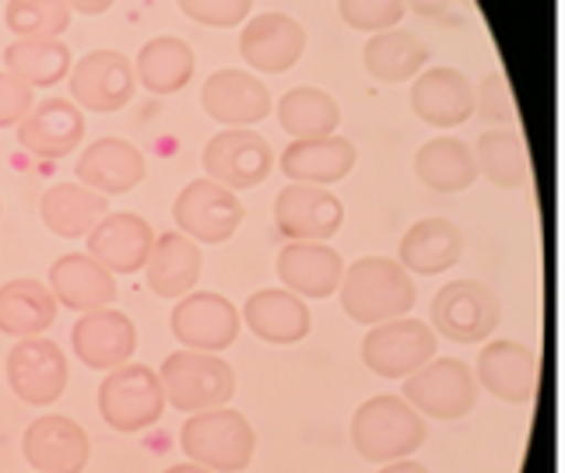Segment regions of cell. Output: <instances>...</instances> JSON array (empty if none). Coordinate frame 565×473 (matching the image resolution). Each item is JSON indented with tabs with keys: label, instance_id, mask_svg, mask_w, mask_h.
<instances>
[{
	"label": "cell",
	"instance_id": "16",
	"mask_svg": "<svg viewBox=\"0 0 565 473\" xmlns=\"http://www.w3.org/2000/svg\"><path fill=\"white\" fill-rule=\"evenodd\" d=\"M306 53V29L285 11H264L243 22L239 32V56L249 71L260 74H285Z\"/></svg>",
	"mask_w": 565,
	"mask_h": 473
},
{
	"label": "cell",
	"instance_id": "18",
	"mask_svg": "<svg viewBox=\"0 0 565 473\" xmlns=\"http://www.w3.org/2000/svg\"><path fill=\"white\" fill-rule=\"evenodd\" d=\"M71 347L77 362L95 372H113L134 358L138 351V326L130 323V315L120 309H92L82 312V320L71 330Z\"/></svg>",
	"mask_w": 565,
	"mask_h": 473
},
{
	"label": "cell",
	"instance_id": "3",
	"mask_svg": "<svg viewBox=\"0 0 565 473\" xmlns=\"http://www.w3.org/2000/svg\"><path fill=\"white\" fill-rule=\"evenodd\" d=\"M180 445L190 463L211 473H243L257 452V436L239 410L214 407L190 413L180 431Z\"/></svg>",
	"mask_w": 565,
	"mask_h": 473
},
{
	"label": "cell",
	"instance_id": "17",
	"mask_svg": "<svg viewBox=\"0 0 565 473\" xmlns=\"http://www.w3.org/2000/svg\"><path fill=\"white\" fill-rule=\"evenodd\" d=\"M22 456L35 473H85L92 442L67 413H43L22 436Z\"/></svg>",
	"mask_w": 565,
	"mask_h": 473
},
{
	"label": "cell",
	"instance_id": "30",
	"mask_svg": "<svg viewBox=\"0 0 565 473\" xmlns=\"http://www.w3.org/2000/svg\"><path fill=\"white\" fill-rule=\"evenodd\" d=\"M39 214L61 239H88V232L109 214V196L82 183H53L39 201Z\"/></svg>",
	"mask_w": 565,
	"mask_h": 473
},
{
	"label": "cell",
	"instance_id": "39",
	"mask_svg": "<svg viewBox=\"0 0 565 473\" xmlns=\"http://www.w3.org/2000/svg\"><path fill=\"white\" fill-rule=\"evenodd\" d=\"M475 112L489 127H513L516 130V103L510 77L502 71H489L475 88Z\"/></svg>",
	"mask_w": 565,
	"mask_h": 473
},
{
	"label": "cell",
	"instance_id": "8",
	"mask_svg": "<svg viewBox=\"0 0 565 473\" xmlns=\"http://www.w3.org/2000/svg\"><path fill=\"white\" fill-rule=\"evenodd\" d=\"M270 169H275V151L249 127H225L204 148L207 180L232 193L257 190L260 183H267Z\"/></svg>",
	"mask_w": 565,
	"mask_h": 473
},
{
	"label": "cell",
	"instance_id": "41",
	"mask_svg": "<svg viewBox=\"0 0 565 473\" xmlns=\"http://www.w3.org/2000/svg\"><path fill=\"white\" fill-rule=\"evenodd\" d=\"M180 11L207 29H236L249 18L253 0H180Z\"/></svg>",
	"mask_w": 565,
	"mask_h": 473
},
{
	"label": "cell",
	"instance_id": "37",
	"mask_svg": "<svg viewBox=\"0 0 565 473\" xmlns=\"http://www.w3.org/2000/svg\"><path fill=\"white\" fill-rule=\"evenodd\" d=\"M278 123L285 133L296 141H309V137H330L341 127V106L334 95L323 88L299 85L278 98Z\"/></svg>",
	"mask_w": 565,
	"mask_h": 473
},
{
	"label": "cell",
	"instance_id": "31",
	"mask_svg": "<svg viewBox=\"0 0 565 473\" xmlns=\"http://www.w3.org/2000/svg\"><path fill=\"white\" fill-rule=\"evenodd\" d=\"M56 299L46 281L35 278H14L0 284V333L22 341V337H43L56 323Z\"/></svg>",
	"mask_w": 565,
	"mask_h": 473
},
{
	"label": "cell",
	"instance_id": "46",
	"mask_svg": "<svg viewBox=\"0 0 565 473\" xmlns=\"http://www.w3.org/2000/svg\"><path fill=\"white\" fill-rule=\"evenodd\" d=\"M162 473H211V470H204V466H198V463H180V466H169V470H162Z\"/></svg>",
	"mask_w": 565,
	"mask_h": 473
},
{
	"label": "cell",
	"instance_id": "22",
	"mask_svg": "<svg viewBox=\"0 0 565 473\" xmlns=\"http://www.w3.org/2000/svg\"><path fill=\"white\" fill-rule=\"evenodd\" d=\"M145 151L124 137H99L82 154H77L74 180L103 193V196H124L145 183Z\"/></svg>",
	"mask_w": 565,
	"mask_h": 473
},
{
	"label": "cell",
	"instance_id": "24",
	"mask_svg": "<svg viewBox=\"0 0 565 473\" xmlns=\"http://www.w3.org/2000/svg\"><path fill=\"white\" fill-rule=\"evenodd\" d=\"M278 281L299 299H330L344 278V260L327 243H288L278 252Z\"/></svg>",
	"mask_w": 565,
	"mask_h": 473
},
{
	"label": "cell",
	"instance_id": "20",
	"mask_svg": "<svg viewBox=\"0 0 565 473\" xmlns=\"http://www.w3.org/2000/svg\"><path fill=\"white\" fill-rule=\"evenodd\" d=\"M201 106L218 127H257L270 116V92L257 74L222 67L201 88Z\"/></svg>",
	"mask_w": 565,
	"mask_h": 473
},
{
	"label": "cell",
	"instance_id": "45",
	"mask_svg": "<svg viewBox=\"0 0 565 473\" xmlns=\"http://www.w3.org/2000/svg\"><path fill=\"white\" fill-rule=\"evenodd\" d=\"M380 473H428L422 463H415L412 456L407 460H394V463H383V470Z\"/></svg>",
	"mask_w": 565,
	"mask_h": 473
},
{
	"label": "cell",
	"instance_id": "32",
	"mask_svg": "<svg viewBox=\"0 0 565 473\" xmlns=\"http://www.w3.org/2000/svg\"><path fill=\"white\" fill-rule=\"evenodd\" d=\"M193 71H198V56L193 46L180 35H154L141 46L134 77L151 95H177L190 85Z\"/></svg>",
	"mask_w": 565,
	"mask_h": 473
},
{
	"label": "cell",
	"instance_id": "2",
	"mask_svg": "<svg viewBox=\"0 0 565 473\" xmlns=\"http://www.w3.org/2000/svg\"><path fill=\"white\" fill-rule=\"evenodd\" d=\"M428 428L422 413L404 397H373L352 418V445L365 463H394L407 460L425 445Z\"/></svg>",
	"mask_w": 565,
	"mask_h": 473
},
{
	"label": "cell",
	"instance_id": "28",
	"mask_svg": "<svg viewBox=\"0 0 565 473\" xmlns=\"http://www.w3.org/2000/svg\"><path fill=\"white\" fill-rule=\"evenodd\" d=\"M201 273H204V256L198 243L186 239L183 232L154 235L151 256L145 264V278L159 299H183V294L198 291Z\"/></svg>",
	"mask_w": 565,
	"mask_h": 473
},
{
	"label": "cell",
	"instance_id": "13",
	"mask_svg": "<svg viewBox=\"0 0 565 473\" xmlns=\"http://www.w3.org/2000/svg\"><path fill=\"white\" fill-rule=\"evenodd\" d=\"M71 103L88 112H120L138 88L130 56L120 50H92L67 74Z\"/></svg>",
	"mask_w": 565,
	"mask_h": 473
},
{
	"label": "cell",
	"instance_id": "14",
	"mask_svg": "<svg viewBox=\"0 0 565 473\" xmlns=\"http://www.w3.org/2000/svg\"><path fill=\"white\" fill-rule=\"evenodd\" d=\"M475 379L502 404H534L541 393V354L520 341H489L478 354Z\"/></svg>",
	"mask_w": 565,
	"mask_h": 473
},
{
	"label": "cell",
	"instance_id": "1",
	"mask_svg": "<svg viewBox=\"0 0 565 473\" xmlns=\"http://www.w3.org/2000/svg\"><path fill=\"white\" fill-rule=\"evenodd\" d=\"M341 305L348 320L362 326H376L401 320L415 309V281L390 256H362L352 267H344L341 278Z\"/></svg>",
	"mask_w": 565,
	"mask_h": 473
},
{
	"label": "cell",
	"instance_id": "44",
	"mask_svg": "<svg viewBox=\"0 0 565 473\" xmlns=\"http://www.w3.org/2000/svg\"><path fill=\"white\" fill-rule=\"evenodd\" d=\"M113 4H116V0H67L71 14H85V18H99V14H106Z\"/></svg>",
	"mask_w": 565,
	"mask_h": 473
},
{
	"label": "cell",
	"instance_id": "4",
	"mask_svg": "<svg viewBox=\"0 0 565 473\" xmlns=\"http://www.w3.org/2000/svg\"><path fill=\"white\" fill-rule=\"evenodd\" d=\"M162 393L166 404L183 413L228 407L232 393H236V372L222 358V354L207 351H172L162 362Z\"/></svg>",
	"mask_w": 565,
	"mask_h": 473
},
{
	"label": "cell",
	"instance_id": "15",
	"mask_svg": "<svg viewBox=\"0 0 565 473\" xmlns=\"http://www.w3.org/2000/svg\"><path fill=\"white\" fill-rule=\"evenodd\" d=\"M275 225L288 243H327L344 225V204L327 186L288 183L275 196Z\"/></svg>",
	"mask_w": 565,
	"mask_h": 473
},
{
	"label": "cell",
	"instance_id": "26",
	"mask_svg": "<svg viewBox=\"0 0 565 473\" xmlns=\"http://www.w3.org/2000/svg\"><path fill=\"white\" fill-rule=\"evenodd\" d=\"M46 284L53 291L56 305L74 309V312L106 309L116 299V273H109L99 260H92L88 252L56 256Z\"/></svg>",
	"mask_w": 565,
	"mask_h": 473
},
{
	"label": "cell",
	"instance_id": "23",
	"mask_svg": "<svg viewBox=\"0 0 565 473\" xmlns=\"http://www.w3.org/2000/svg\"><path fill=\"white\" fill-rule=\"evenodd\" d=\"M151 246H154V232L134 211H113L88 232V256L99 260L109 273L145 270Z\"/></svg>",
	"mask_w": 565,
	"mask_h": 473
},
{
	"label": "cell",
	"instance_id": "6",
	"mask_svg": "<svg viewBox=\"0 0 565 473\" xmlns=\"http://www.w3.org/2000/svg\"><path fill=\"white\" fill-rule=\"evenodd\" d=\"M478 379L475 368L460 358H433L415 376L404 379V400L425 418L460 421L478 407Z\"/></svg>",
	"mask_w": 565,
	"mask_h": 473
},
{
	"label": "cell",
	"instance_id": "9",
	"mask_svg": "<svg viewBox=\"0 0 565 473\" xmlns=\"http://www.w3.org/2000/svg\"><path fill=\"white\" fill-rule=\"evenodd\" d=\"M502 320L499 299L481 281H450L433 299V330L454 344L489 341Z\"/></svg>",
	"mask_w": 565,
	"mask_h": 473
},
{
	"label": "cell",
	"instance_id": "42",
	"mask_svg": "<svg viewBox=\"0 0 565 473\" xmlns=\"http://www.w3.org/2000/svg\"><path fill=\"white\" fill-rule=\"evenodd\" d=\"M32 106H35V88H29L11 71H0V130L22 123Z\"/></svg>",
	"mask_w": 565,
	"mask_h": 473
},
{
	"label": "cell",
	"instance_id": "43",
	"mask_svg": "<svg viewBox=\"0 0 565 473\" xmlns=\"http://www.w3.org/2000/svg\"><path fill=\"white\" fill-rule=\"evenodd\" d=\"M454 0H404V8L418 14V18H443L446 11H450Z\"/></svg>",
	"mask_w": 565,
	"mask_h": 473
},
{
	"label": "cell",
	"instance_id": "35",
	"mask_svg": "<svg viewBox=\"0 0 565 473\" xmlns=\"http://www.w3.org/2000/svg\"><path fill=\"white\" fill-rule=\"evenodd\" d=\"M475 169L499 190H520L531 175L527 151H523V137L513 127H489L478 133L471 148Z\"/></svg>",
	"mask_w": 565,
	"mask_h": 473
},
{
	"label": "cell",
	"instance_id": "29",
	"mask_svg": "<svg viewBox=\"0 0 565 473\" xmlns=\"http://www.w3.org/2000/svg\"><path fill=\"white\" fill-rule=\"evenodd\" d=\"M463 256V232L450 218H422L404 232L397 264L418 278H436Z\"/></svg>",
	"mask_w": 565,
	"mask_h": 473
},
{
	"label": "cell",
	"instance_id": "12",
	"mask_svg": "<svg viewBox=\"0 0 565 473\" xmlns=\"http://www.w3.org/2000/svg\"><path fill=\"white\" fill-rule=\"evenodd\" d=\"M172 337L186 351H207L218 354L236 344L243 330V315L218 291H190L177 299V309L169 315Z\"/></svg>",
	"mask_w": 565,
	"mask_h": 473
},
{
	"label": "cell",
	"instance_id": "34",
	"mask_svg": "<svg viewBox=\"0 0 565 473\" xmlns=\"http://www.w3.org/2000/svg\"><path fill=\"white\" fill-rule=\"evenodd\" d=\"M415 175H418V183L433 193H463L478 180L471 144H463L460 137H450V133L433 137V141H425L415 154Z\"/></svg>",
	"mask_w": 565,
	"mask_h": 473
},
{
	"label": "cell",
	"instance_id": "38",
	"mask_svg": "<svg viewBox=\"0 0 565 473\" xmlns=\"http://www.w3.org/2000/svg\"><path fill=\"white\" fill-rule=\"evenodd\" d=\"M4 25L14 39H61L71 25L67 0H8Z\"/></svg>",
	"mask_w": 565,
	"mask_h": 473
},
{
	"label": "cell",
	"instance_id": "11",
	"mask_svg": "<svg viewBox=\"0 0 565 473\" xmlns=\"http://www.w3.org/2000/svg\"><path fill=\"white\" fill-rule=\"evenodd\" d=\"M71 379L67 354L50 337H22L8 351V383L25 407H53Z\"/></svg>",
	"mask_w": 565,
	"mask_h": 473
},
{
	"label": "cell",
	"instance_id": "40",
	"mask_svg": "<svg viewBox=\"0 0 565 473\" xmlns=\"http://www.w3.org/2000/svg\"><path fill=\"white\" fill-rule=\"evenodd\" d=\"M338 14L344 18L348 29L386 32L401 25L407 8H404V0H338Z\"/></svg>",
	"mask_w": 565,
	"mask_h": 473
},
{
	"label": "cell",
	"instance_id": "10",
	"mask_svg": "<svg viewBox=\"0 0 565 473\" xmlns=\"http://www.w3.org/2000/svg\"><path fill=\"white\" fill-rule=\"evenodd\" d=\"M243 214L246 207L239 196L211 180L186 183L177 196V204H172V218H177L180 232L198 246L228 243L243 225Z\"/></svg>",
	"mask_w": 565,
	"mask_h": 473
},
{
	"label": "cell",
	"instance_id": "5",
	"mask_svg": "<svg viewBox=\"0 0 565 473\" xmlns=\"http://www.w3.org/2000/svg\"><path fill=\"white\" fill-rule=\"evenodd\" d=\"M99 413L120 436H138V431L159 424L166 413L159 372L134 362L106 372V379L99 383Z\"/></svg>",
	"mask_w": 565,
	"mask_h": 473
},
{
	"label": "cell",
	"instance_id": "21",
	"mask_svg": "<svg viewBox=\"0 0 565 473\" xmlns=\"http://www.w3.org/2000/svg\"><path fill=\"white\" fill-rule=\"evenodd\" d=\"M407 98L418 120L436 130L463 127L475 116V85L457 67H425Z\"/></svg>",
	"mask_w": 565,
	"mask_h": 473
},
{
	"label": "cell",
	"instance_id": "7",
	"mask_svg": "<svg viewBox=\"0 0 565 473\" xmlns=\"http://www.w3.org/2000/svg\"><path fill=\"white\" fill-rule=\"evenodd\" d=\"M433 358L436 330L422 320H412V315L376 323L362 341V365L380 379H407Z\"/></svg>",
	"mask_w": 565,
	"mask_h": 473
},
{
	"label": "cell",
	"instance_id": "25",
	"mask_svg": "<svg viewBox=\"0 0 565 473\" xmlns=\"http://www.w3.org/2000/svg\"><path fill=\"white\" fill-rule=\"evenodd\" d=\"M355 144L348 137H309V141H291L281 158L278 169L285 172L288 183H306V186H334L348 172L355 169Z\"/></svg>",
	"mask_w": 565,
	"mask_h": 473
},
{
	"label": "cell",
	"instance_id": "36",
	"mask_svg": "<svg viewBox=\"0 0 565 473\" xmlns=\"http://www.w3.org/2000/svg\"><path fill=\"white\" fill-rule=\"evenodd\" d=\"M74 67L71 46L61 39H14L4 50V71L22 77L29 88H56Z\"/></svg>",
	"mask_w": 565,
	"mask_h": 473
},
{
	"label": "cell",
	"instance_id": "33",
	"mask_svg": "<svg viewBox=\"0 0 565 473\" xmlns=\"http://www.w3.org/2000/svg\"><path fill=\"white\" fill-rule=\"evenodd\" d=\"M425 64H428V46L407 29L373 32V39L362 46V67L369 71V77H376L383 85L415 82L425 71Z\"/></svg>",
	"mask_w": 565,
	"mask_h": 473
},
{
	"label": "cell",
	"instance_id": "19",
	"mask_svg": "<svg viewBox=\"0 0 565 473\" xmlns=\"http://www.w3.org/2000/svg\"><path fill=\"white\" fill-rule=\"evenodd\" d=\"M85 109H77L71 98H39L29 109V116L14 127L18 144L29 154L43 158V162H56L82 148L85 141Z\"/></svg>",
	"mask_w": 565,
	"mask_h": 473
},
{
	"label": "cell",
	"instance_id": "27",
	"mask_svg": "<svg viewBox=\"0 0 565 473\" xmlns=\"http://www.w3.org/2000/svg\"><path fill=\"white\" fill-rule=\"evenodd\" d=\"M239 315L253 337L267 344H299L313 330V315L306 309V299L291 294L288 288H264L249 294Z\"/></svg>",
	"mask_w": 565,
	"mask_h": 473
}]
</instances>
